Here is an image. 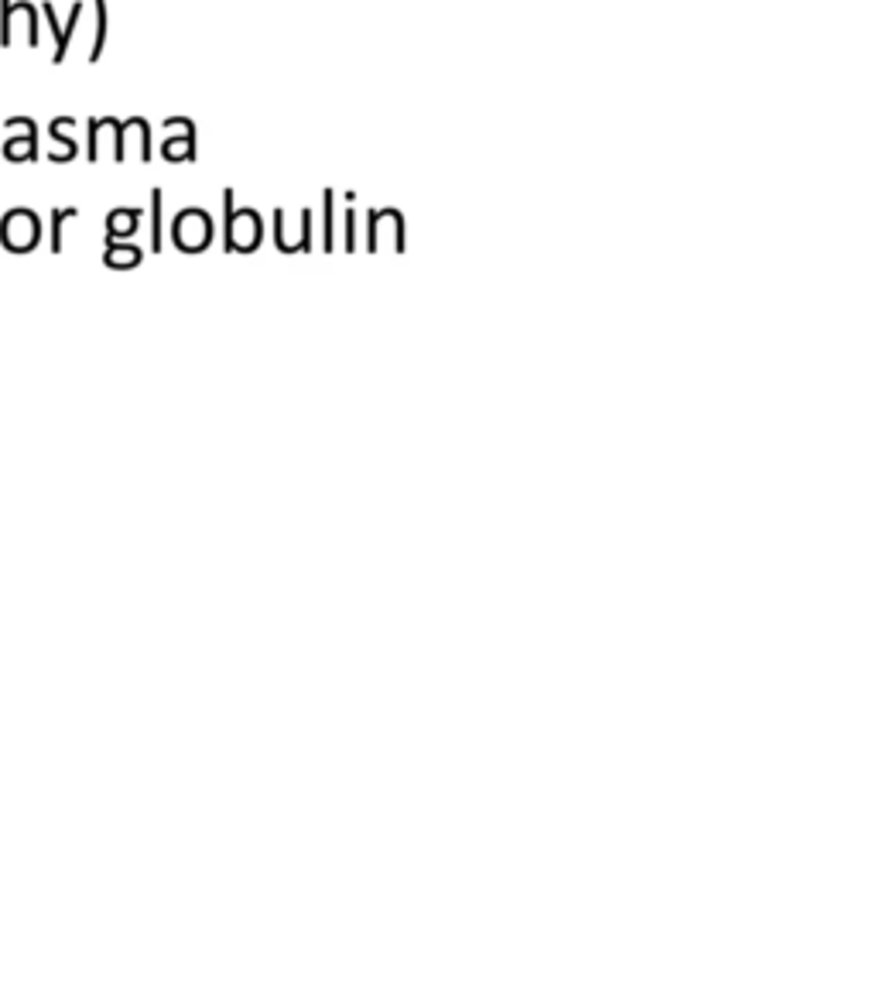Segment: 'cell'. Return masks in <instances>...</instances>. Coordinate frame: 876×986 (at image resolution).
Listing matches in <instances>:
<instances>
[{
  "mask_svg": "<svg viewBox=\"0 0 876 986\" xmlns=\"http://www.w3.org/2000/svg\"><path fill=\"white\" fill-rule=\"evenodd\" d=\"M223 216H226V250L250 254L264 237L260 216L254 210H233V189L223 192Z\"/></svg>",
  "mask_w": 876,
  "mask_h": 986,
  "instance_id": "1",
  "label": "cell"
},
{
  "mask_svg": "<svg viewBox=\"0 0 876 986\" xmlns=\"http://www.w3.org/2000/svg\"><path fill=\"white\" fill-rule=\"evenodd\" d=\"M11 138H4V158L8 161H31L39 158V124L31 117H11L4 124Z\"/></svg>",
  "mask_w": 876,
  "mask_h": 986,
  "instance_id": "4",
  "label": "cell"
},
{
  "mask_svg": "<svg viewBox=\"0 0 876 986\" xmlns=\"http://www.w3.org/2000/svg\"><path fill=\"white\" fill-rule=\"evenodd\" d=\"M151 250H161V189L151 192Z\"/></svg>",
  "mask_w": 876,
  "mask_h": 986,
  "instance_id": "14",
  "label": "cell"
},
{
  "mask_svg": "<svg viewBox=\"0 0 876 986\" xmlns=\"http://www.w3.org/2000/svg\"><path fill=\"white\" fill-rule=\"evenodd\" d=\"M138 260H141V250L133 244H120V240L107 244V265L110 268H133Z\"/></svg>",
  "mask_w": 876,
  "mask_h": 986,
  "instance_id": "11",
  "label": "cell"
},
{
  "mask_svg": "<svg viewBox=\"0 0 876 986\" xmlns=\"http://www.w3.org/2000/svg\"><path fill=\"white\" fill-rule=\"evenodd\" d=\"M18 28L24 31V42L31 49L42 45V35H39V8L35 4H24V0H18L14 14H11V39L18 35Z\"/></svg>",
  "mask_w": 876,
  "mask_h": 986,
  "instance_id": "6",
  "label": "cell"
},
{
  "mask_svg": "<svg viewBox=\"0 0 876 986\" xmlns=\"http://www.w3.org/2000/svg\"><path fill=\"white\" fill-rule=\"evenodd\" d=\"M130 144L138 148L141 161H151V127H148V120H141V117L124 120V158H127Z\"/></svg>",
  "mask_w": 876,
  "mask_h": 986,
  "instance_id": "8",
  "label": "cell"
},
{
  "mask_svg": "<svg viewBox=\"0 0 876 986\" xmlns=\"http://www.w3.org/2000/svg\"><path fill=\"white\" fill-rule=\"evenodd\" d=\"M39 237H42V219L31 210H11L4 223H0V240L14 254H28L39 244Z\"/></svg>",
  "mask_w": 876,
  "mask_h": 986,
  "instance_id": "3",
  "label": "cell"
},
{
  "mask_svg": "<svg viewBox=\"0 0 876 986\" xmlns=\"http://www.w3.org/2000/svg\"><path fill=\"white\" fill-rule=\"evenodd\" d=\"M73 127H76L73 117H55V120H52V141L58 144V148L49 154L52 161H73V158H76L79 144H76V138H73Z\"/></svg>",
  "mask_w": 876,
  "mask_h": 986,
  "instance_id": "7",
  "label": "cell"
},
{
  "mask_svg": "<svg viewBox=\"0 0 876 986\" xmlns=\"http://www.w3.org/2000/svg\"><path fill=\"white\" fill-rule=\"evenodd\" d=\"M79 18H83V0H76L73 11H70V21L62 24V39L55 42V55H52V62H55V65H58V62H65V55H70V45H73V35H76V24H79Z\"/></svg>",
  "mask_w": 876,
  "mask_h": 986,
  "instance_id": "10",
  "label": "cell"
},
{
  "mask_svg": "<svg viewBox=\"0 0 876 986\" xmlns=\"http://www.w3.org/2000/svg\"><path fill=\"white\" fill-rule=\"evenodd\" d=\"M322 210H325V250H332V192H325V203H322Z\"/></svg>",
  "mask_w": 876,
  "mask_h": 986,
  "instance_id": "17",
  "label": "cell"
},
{
  "mask_svg": "<svg viewBox=\"0 0 876 986\" xmlns=\"http://www.w3.org/2000/svg\"><path fill=\"white\" fill-rule=\"evenodd\" d=\"M11 14H14V0H0V45H14L11 39Z\"/></svg>",
  "mask_w": 876,
  "mask_h": 986,
  "instance_id": "15",
  "label": "cell"
},
{
  "mask_svg": "<svg viewBox=\"0 0 876 986\" xmlns=\"http://www.w3.org/2000/svg\"><path fill=\"white\" fill-rule=\"evenodd\" d=\"M110 24V14H107V0H96V35H93V49H89V62H96L99 55H104V45H107V28Z\"/></svg>",
  "mask_w": 876,
  "mask_h": 986,
  "instance_id": "12",
  "label": "cell"
},
{
  "mask_svg": "<svg viewBox=\"0 0 876 986\" xmlns=\"http://www.w3.org/2000/svg\"><path fill=\"white\" fill-rule=\"evenodd\" d=\"M172 237H175V247L185 250V254H199L206 250L213 244V216L206 210H182L172 223Z\"/></svg>",
  "mask_w": 876,
  "mask_h": 986,
  "instance_id": "2",
  "label": "cell"
},
{
  "mask_svg": "<svg viewBox=\"0 0 876 986\" xmlns=\"http://www.w3.org/2000/svg\"><path fill=\"white\" fill-rule=\"evenodd\" d=\"M104 144H110L114 151V161H124V124L114 120V117H104V120H89V161H96L99 154H104Z\"/></svg>",
  "mask_w": 876,
  "mask_h": 986,
  "instance_id": "5",
  "label": "cell"
},
{
  "mask_svg": "<svg viewBox=\"0 0 876 986\" xmlns=\"http://www.w3.org/2000/svg\"><path fill=\"white\" fill-rule=\"evenodd\" d=\"M138 219H141V210H114L107 216V244L130 237L133 229H138Z\"/></svg>",
  "mask_w": 876,
  "mask_h": 986,
  "instance_id": "9",
  "label": "cell"
},
{
  "mask_svg": "<svg viewBox=\"0 0 876 986\" xmlns=\"http://www.w3.org/2000/svg\"><path fill=\"white\" fill-rule=\"evenodd\" d=\"M161 154L168 161H192L195 158V135H182V138H164Z\"/></svg>",
  "mask_w": 876,
  "mask_h": 986,
  "instance_id": "13",
  "label": "cell"
},
{
  "mask_svg": "<svg viewBox=\"0 0 876 986\" xmlns=\"http://www.w3.org/2000/svg\"><path fill=\"white\" fill-rule=\"evenodd\" d=\"M76 216V210H55L52 213V250H62V226H65V219H73Z\"/></svg>",
  "mask_w": 876,
  "mask_h": 986,
  "instance_id": "16",
  "label": "cell"
}]
</instances>
